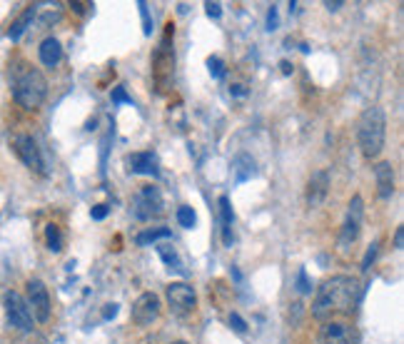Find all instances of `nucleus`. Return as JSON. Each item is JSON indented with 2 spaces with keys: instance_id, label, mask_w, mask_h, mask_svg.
I'll list each match as a JSON object with an SVG mask.
<instances>
[{
  "instance_id": "nucleus-34",
  "label": "nucleus",
  "mask_w": 404,
  "mask_h": 344,
  "mask_svg": "<svg viewBox=\"0 0 404 344\" xmlns=\"http://www.w3.org/2000/svg\"><path fill=\"white\" fill-rule=\"evenodd\" d=\"M115 315H117V304H115V302L105 304V312H103V317H105V320H112Z\"/></svg>"
},
{
  "instance_id": "nucleus-18",
  "label": "nucleus",
  "mask_w": 404,
  "mask_h": 344,
  "mask_svg": "<svg viewBox=\"0 0 404 344\" xmlns=\"http://www.w3.org/2000/svg\"><path fill=\"white\" fill-rule=\"evenodd\" d=\"M33 18H36V6H28L23 15H20V18L10 25V30H8V38H10V40H20V36H23L25 30L30 28V23H33Z\"/></svg>"
},
{
  "instance_id": "nucleus-15",
  "label": "nucleus",
  "mask_w": 404,
  "mask_h": 344,
  "mask_svg": "<svg viewBox=\"0 0 404 344\" xmlns=\"http://www.w3.org/2000/svg\"><path fill=\"white\" fill-rule=\"evenodd\" d=\"M38 55H40V63L45 68H55L63 60V45H60L58 38H45L38 47Z\"/></svg>"
},
{
  "instance_id": "nucleus-21",
  "label": "nucleus",
  "mask_w": 404,
  "mask_h": 344,
  "mask_svg": "<svg viewBox=\"0 0 404 344\" xmlns=\"http://www.w3.org/2000/svg\"><path fill=\"white\" fill-rule=\"evenodd\" d=\"M45 242H47V250L50 252H60L63 250V232H60L58 225H47L45 227Z\"/></svg>"
},
{
  "instance_id": "nucleus-7",
  "label": "nucleus",
  "mask_w": 404,
  "mask_h": 344,
  "mask_svg": "<svg viewBox=\"0 0 404 344\" xmlns=\"http://www.w3.org/2000/svg\"><path fill=\"white\" fill-rule=\"evenodd\" d=\"M317 344H359V332L340 320L322 322L317 332Z\"/></svg>"
},
{
  "instance_id": "nucleus-24",
  "label": "nucleus",
  "mask_w": 404,
  "mask_h": 344,
  "mask_svg": "<svg viewBox=\"0 0 404 344\" xmlns=\"http://www.w3.org/2000/svg\"><path fill=\"white\" fill-rule=\"evenodd\" d=\"M13 344H47V339L38 332H25L18 339H13Z\"/></svg>"
},
{
  "instance_id": "nucleus-1",
  "label": "nucleus",
  "mask_w": 404,
  "mask_h": 344,
  "mask_svg": "<svg viewBox=\"0 0 404 344\" xmlns=\"http://www.w3.org/2000/svg\"><path fill=\"white\" fill-rule=\"evenodd\" d=\"M362 299V285L357 277L337 274L329 277L317 287L315 302H312V317L320 322H329L337 315H352Z\"/></svg>"
},
{
  "instance_id": "nucleus-9",
  "label": "nucleus",
  "mask_w": 404,
  "mask_h": 344,
  "mask_svg": "<svg viewBox=\"0 0 404 344\" xmlns=\"http://www.w3.org/2000/svg\"><path fill=\"white\" fill-rule=\"evenodd\" d=\"M165 294H167L170 309L180 317L190 315V312L197 307V294H195V290L188 285V282H172V285H167Z\"/></svg>"
},
{
  "instance_id": "nucleus-39",
  "label": "nucleus",
  "mask_w": 404,
  "mask_h": 344,
  "mask_svg": "<svg viewBox=\"0 0 404 344\" xmlns=\"http://www.w3.org/2000/svg\"><path fill=\"white\" fill-rule=\"evenodd\" d=\"M172 344H188V342H182V339H180V342H172Z\"/></svg>"
},
{
  "instance_id": "nucleus-35",
  "label": "nucleus",
  "mask_w": 404,
  "mask_h": 344,
  "mask_svg": "<svg viewBox=\"0 0 404 344\" xmlns=\"http://www.w3.org/2000/svg\"><path fill=\"white\" fill-rule=\"evenodd\" d=\"M342 6H345V3H342V0H334V3H332V0H327V3H324V8H327L329 13H337V10H340Z\"/></svg>"
},
{
  "instance_id": "nucleus-23",
  "label": "nucleus",
  "mask_w": 404,
  "mask_h": 344,
  "mask_svg": "<svg viewBox=\"0 0 404 344\" xmlns=\"http://www.w3.org/2000/svg\"><path fill=\"white\" fill-rule=\"evenodd\" d=\"M137 8H140V18H142V33H145L147 38L153 36V18H150V8H147V3H137Z\"/></svg>"
},
{
  "instance_id": "nucleus-36",
  "label": "nucleus",
  "mask_w": 404,
  "mask_h": 344,
  "mask_svg": "<svg viewBox=\"0 0 404 344\" xmlns=\"http://www.w3.org/2000/svg\"><path fill=\"white\" fill-rule=\"evenodd\" d=\"M280 70H282V75H292V63H290V60H282Z\"/></svg>"
},
{
  "instance_id": "nucleus-25",
  "label": "nucleus",
  "mask_w": 404,
  "mask_h": 344,
  "mask_svg": "<svg viewBox=\"0 0 404 344\" xmlns=\"http://www.w3.org/2000/svg\"><path fill=\"white\" fill-rule=\"evenodd\" d=\"M377 252H380V239H375V242L369 245L367 255H364V260H362V272H369V267H372V262H375Z\"/></svg>"
},
{
  "instance_id": "nucleus-33",
  "label": "nucleus",
  "mask_w": 404,
  "mask_h": 344,
  "mask_svg": "<svg viewBox=\"0 0 404 344\" xmlns=\"http://www.w3.org/2000/svg\"><path fill=\"white\" fill-rule=\"evenodd\" d=\"M394 247H397V250L404 247V227H397V232H394Z\"/></svg>"
},
{
  "instance_id": "nucleus-16",
  "label": "nucleus",
  "mask_w": 404,
  "mask_h": 344,
  "mask_svg": "<svg viewBox=\"0 0 404 344\" xmlns=\"http://www.w3.org/2000/svg\"><path fill=\"white\" fill-rule=\"evenodd\" d=\"M232 172H234V182H245L250 177L257 175V165L250 155H237L232 163Z\"/></svg>"
},
{
  "instance_id": "nucleus-29",
  "label": "nucleus",
  "mask_w": 404,
  "mask_h": 344,
  "mask_svg": "<svg viewBox=\"0 0 404 344\" xmlns=\"http://www.w3.org/2000/svg\"><path fill=\"white\" fill-rule=\"evenodd\" d=\"M230 327H232L234 332H247V324H245V320H242L240 315H237V312H232V315H230Z\"/></svg>"
},
{
  "instance_id": "nucleus-11",
  "label": "nucleus",
  "mask_w": 404,
  "mask_h": 344,
  "mask_svg": "<svg viewBox=\"0 0 404 344\" xmlns=\"http://www.w3.org/2000/svg\"><path fill=\"white\" fill-rule=\"evenodd\" d=\"M28 307H30V315H33V320L43 322L45 324L47 320H50V294H47V287L43 285L40 280H28Z\"/></svg>"
},
{
  "instance_id": "nucleus-4",
  "label": "nucleus",
  "mask_w": 404,
  "mask_h": 344,
  "mask_svg": "<svg viewBox=\"0 0 404 344\" xmlns=\"http://www.w3.org/2000/svg\"><path fill=\"white\" fill-rule=\"evenodd\" d=\"M163 212H165V200H163V195H160L158 187L145 185L135 193V197H133V217L135 220H142V222L155 220V217H160Z\"/></svg>"
},
{
  "instance_id": "nucleus-3",
  "label": "nucleus",
  "mask_w": 404,
  "mask_h": 344,
  "mask_svg": "<svg viewBox=\"0 0 404 344\" xmlns=\"http://www.w3.org/2000/svg\"><path fill=\"white\" fill-rule=\"evenodd\" d=\"M387 140V115L380 105H372L357 120V142L364 158L375 160L384 150Z\"/></svg>"
},
{
  "instance_id": "nucleus-17",
  "label": "nucleus",
  "mask_w": 404,
  "mask_h": 344,
  "mask_svg": "<svg viewBox=\"0 0 404 344\" xmlns=\"http://www.w3.org/2000/svg\"><path fill=\"white\" fill-rule=\"evenodd\" d=\"M220 217H223V242L227 247H232V222H234V215H232V204H230L227 195H223V197H220Z\"/></svg>"
},
{
  "instance_id": "nucleus-31",
  "label": "nucleus",
  "mask_w": 404,
  "mask_h": 344,
  "mask_svg": "<svg viewBox=\"0 0 404 344\" xmlns=\"http://www.w3.org/2000/svg\"><path fill=\"white\" fill-rule=\"evenodd\" d=\"M107 204H95L93 210H90V217H93V220H105L107 217Z\"/></svg>"
},
{
  "instance_id": "nucleus-38",
  "label": "nucleus",
  "mask_w": 404,
  "mask_h": 344,
  "mask_svg": "<svg viewBox=\"0 0 404 344\" xmlns=\"http://www.w3.org/2000/svg\"><path fill=\"white\" fill-rule=\"evenodd\" d=\"M230 93H232V95H237V98H242V95H245L247 90L242 88V85H232V88H230Z\"/></svg>"
},
{
  "instance_id": "nucleus-37",
  "label": "nucleus",
  "mask_w": 404,
  "mask_h": 344,
  "mask_svg": "<svg viewBox=\"0 0 404 344\" xmlns=\"http://www.w3.org/2000/svg\"><path fill=\"white\" fill-rule=\"evenodd\" d=\"M70 8H73V10H75V13H80V15H82V13H85V10H88V8H90V3H70Z\"/></svg>"
},
{
  "instance_id": "nucleus-5",
  "label": "nucleus",
  "mask_w": 404,
  "mask_h": 344,
  "mask_svg": "<svg viewBox=\"0 0 404 344\" xmlns=\"http://www.w3.org/2000/svg\"><path fill=\"white\" fill-rule=\"evenodd\" d=\"M362 217H364V202L359 195H354L350 207H347L345 222H342L340 239H337V245H340L342 252H350V247L357 242L359 232H362Z\"/></svg>"
},
{
  "instance_id": "nucleus-28",
  "label": "nucleus",
  "mask_w": 404,
  "mask_h": 344,
  "mask_svg": "<svg viewBox=\"0 0 404 344\" xmlns=\"http://www.w3.org/2000/svg\"><path fill=\"white\" fill-rule=\"evenodd\" d=\"M297 290L302 292V294H310V292H312V282H310V277H307V269H299V274H297Z\"/></svg>"
},
{
  "instance_id": "nucleus-2",
  "label": "nucleus",
  "mask_w": 404,
  "mask_h": 344,
  "mask_svg": "<svg viewBox=\"0 0 404 344\" xmlns=\"http://www.w3.org/2000/svg\"><path fill=\"white\" fill-rule=\"evenodd\" d=\"M13 98L23 110H38L47 98V80L38 68L23 63L13 73Z\"/></svg>"
},
{
  "instance_id": "nucleus-10",
  "label": "nucleus",
  "mask_w": 404,
  "mask_h": 344,
  "mask_svg": "<svg viewBox=\"0 0 404 344\" xmlns=\"http://www.w3.org/2000/svg\"><path fill=\"white\" fill-rule=\"evenodd\" d=\"M160 312H163V304H160V297L155 292H142L140 297L133 302V322L140 327H150L153 322H158Z\"/></svg>"
},
{
  "instance_id": "nucleus-32",
  "label": "nucleus",
  "mask_w": 404,
  "mask_h": 344,
  "mask_svg": "<svg viewBox=\"0 0 404 344\" xmlns=\"http://www.w3.org/2000/svg\"><path fill=\"white\" fill-rule=\"evenodd\" d=\"M205 8L210 18H220V15H223V6H220V3H205Z\"/></svg>"
},
{
  "instance_id": "nucleus-26",
  "label": "nucleus",
  "mask_w": 404,
  "mask_h": 344,
  "mask_svg": "<svg viewBox=\"0 0 404 344\" xmlns=\"http://www.w3.org/2000/svg\"><path fill=\"white\" fill-rule=\"evenodd\" d=\"M207 70H210L212 77H223L225 75V63L217 55H212V58H207Z\"/></svg>"
},
{
  "instance_id": "nucleus-12",
  "label": "nucleus",
  "mask_w": 404,
  "mask_h": 344,
  "mask_svg": "<svg viewBox=\"0 0 404 344\" xmlns=\"http://www.w3.org/2000/svg\"><path fill=\"white\" fill-rule=\"evenodd\" d=\"M329 193V172L327 170H317L307 180V207H320L327 200Z\"/></svg>"
},
{
  "instance_id": "nucleus-14",
  "label": "nucleus",
  "mask_w": 404,
  "mask_h": 344,
  "mask_svg": "<svg viewBox=\"0 0 404 344\" xmlns=\"http://www.w3.org/2000/svg\"><path fill=\"white\" fill-rule=\"evenodd\" d=\"M375 180H377V195L382 200H389L394 195V167L392 163H380L375 167Z\"/></svg>"
},
{
  "instance_id": "nucleus-19",
  "label": "nucleus",
  "mask_w": 404,
  "mask_h": 344,
  "mask_svg": "<svg viewBox=\"0 0 404 344\" xmlns=\"http://www.w3.org/2000/svg\"><path fill=\"white\" fill-rule=\"evenodd\" d=\"M158 255L163 257V262L167 264V269H175L180 274H188V269L182 267V260L177 255V250L172 245H158Z\"/></svg>"
},
{
  "instance_id": "nucleus-27",
  "label": "nucleus",
  "mask_w": 404,
  "mask_h": 344,
  "mask_svg": "<svg viewBox=\"0 0 404 344\" xmlns=\"http://www.w3.org/2000/svg\"><path fill=\"white\" fill-rule=\"evenodd\" d=\"M112 103H115V105H120V103H128V105H133V98L128 95L125 85H117V88L112 90Z\"/></svg>"
},
{
  "instance_id": "nucleus-6",
  "label": "nucleus",
  "mask_w": 404,
  "mask_h": 344,
  "mask_svg": "<svg viewBox=\"0 0 404 344\" xmlns=\"http://www.w3.org/2000/svg\"><path fill=\"white\" fill-rule=\"evenodd\" d=\"M3 304H6V315H8L10 327H15L20 334L33 332V315H30V307H28V302H25L23 294H18V292H8Z\"/></svg>"
},
{
  "instance_id": "nucleus-22",
  "label": "nucleus",
  "mask_w": 404,
  "mask_h": 344,
  "mask_svg": "<svg viewBox=\"0 0 404 344\" xmlns=\"http://www.w3.org/2000/svg\"><path fill=\"white\" fill-rule=\"evenodd\" d=\"M177 222H180V227L193 230V227H195V222H197V215H195L193 207H188V204H182L180 210H177Z\"/></svg>"
},
{
  "instance_id": "nucleus-13",
  "label": "nucleus",
  "mask_w": 404,
  "mask_h": 344,
  "mask_svg": "<svg viewBox=\"0 0 404 344\" xmlns=\"http://www.w3.org/2000/svg\"><path fill=\"white\" fill-rule=\"evenodd\" d=\"M128 163V170L133 175H147V177H158L160 175V167H158V158L153 152H133L125 158Z\"/></svg>"
},
{
  "instance_id": "nucleus-20",
  "label": "nucleus",
  "mask_w": 404,
  "mask_h": 344,
  "mask_svg": "<svg viewBox=\"0 0 404 344\" xmlns=\"http://www.w3.org/2000/svg\"><path fill=\"white\" fill-rule=\"evenodd\" d=\"M170 230L167 227H158V230H145V232H140L137 237H135V242L140 247H145V245H150V242H158V239H167L170 237Z\"/></svg>"
},
{
  "instance_id": "nucleus-30",
  "label": "nucleus",
  "mask_w": 404,
  "mask_h": 344,
  "mask_svg": "<svg viewBox=\"0 0 404 344\" xmlns=\"http://www.w3.org/2000/svg\"><path fill=\"white\" fill-rule=\"evenodd\" d=\"M280 28V15H277V8L272 6L267 13V30H277Z\"/></svg>"
},
{
  "instance_id": "nucleus-8",
  "label": "nucleus",
  "mask_w": 404,
  "mask_h": 344,
  "mask_svg": "<svg viewBox=\"0 0 404 344\" xmlns=\"http://www.w3.org/2000/svg\"><path fill=\"white\" fill-rule=\"evenodd\" d=\"M13 150H15V155L23 160V165L28 170H33L38 175H45L47 172L45 163H43L40 147H38V142L33 140L30 135H15V137H13Z\"/></svg>"
}]
</instances>
